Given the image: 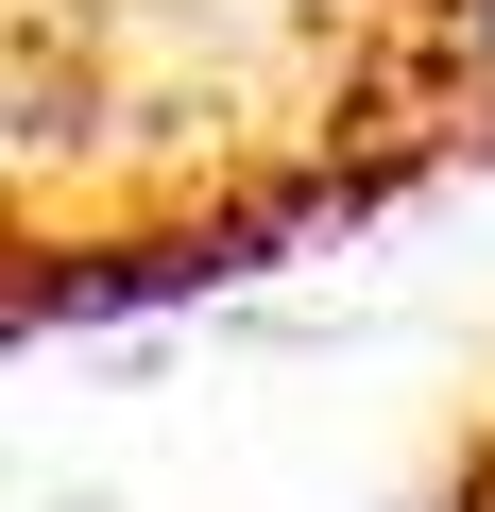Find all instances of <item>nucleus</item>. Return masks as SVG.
<instances>
[{
	"label": "nucleus",
	"mask_w": 495,
	"mask_h": 512,
	"mask_svg": "<svg viewBox=\"0 0 495 512\" xmlns=\"http://www.w3.org/2000/svg\"><path fill=\"white\" fill-rule=\"evenodd\" d=\"M444 52H461V69L495 86V0H444Z\"/></svg>",
	"instance_id": "nucleus-1"
}]
</instances>
